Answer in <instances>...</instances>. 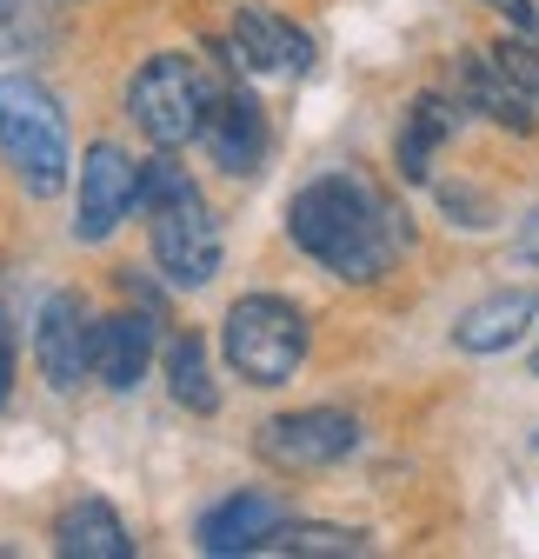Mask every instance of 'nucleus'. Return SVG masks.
Instances as JSON below:
<instances>
[{
  "label": "nucleus",
  "mask_w": 539,
  "mask_h": 559,
  "mask_svg": "<svg viewBox=\"0 0 539 559\" xmlns=\"http://www.w3.org/2000/svg\"><path fill=\"white\" fill-rule=\"evenodd\" d=\"M287 234H294L300 253H313L340 280H380L399 260V247H407V227H399V214L380 200V187L347 174V167L307 180L287 200Z\"/></svg>",
  "instance_id": "obj_1"
},
{
  "label": "nucleus",
  "mask_w": 539,
  "mask_h": 559,
  "mask_svg": "<svg viewBox=\"0 0 539 559\" xmlns=\"http://www.w3.org/2000/svg\"><path fill=\"white\" fill-rule=\"evenodd\" d=\"M141 214L154 234V260L173 287H207L220 273V227L207 214V200H200V187L167 160V147L141 160Z\"/></svg>",
  "instance_id": "obj_2"
},
{
  "label": "nucleus",
  "mask_w": 539,
  "mask_h": 559,
  "mask_svg": "<svg viewBox=\"0 0 539 559\" xmlns=\"http://www.w3.org/2000/svg\"><path fill=\"white\" fill-rule=\"evenodd\" d=\"M0 160L34 200H53L67 187V167H74L67 120L34 74H0Z\"/></svg>",
  "instance_id": "obj_3"
},
{
  "label": "nucleus",
  "mask_w": 539,
  "mask_h": 559,
  "mask_svg": "<svg viewBox=\"0 0 539 559\" xmlns=\"http://www.w3.org/2000/svg\"><path fill=\"white\" fill-rule=\"evenodd\" d=\"M220 346H227V367L247 386H287L307 360V320H300V307L274 300V294H247L227 307Z\"/></svg>",
  "instance_id": "obj_4"
},
{
  "label": "nucleus",
  "mask_w": 539,
  "mask_h": 559,
  "mask_svg": "<svg viewBox=\"0 0 539 559\" xmlns=\"http://www.w3.org/2000/svg\"><path fill=\"white\" fill-rule=\"evenodd\" d=\"M127 107L141 120V133L154 147H187L207 127V60H187V53H154L127 87Z\"/></svg>",
  "instance_id": "obj_5"
},
{
  "label": "nucleus",
  "mask_w": 539,
  "mask_h": 559,
  "mask_svg": "<svg viewBox=\"0 0 539 559\" xmlns=\"http://www.w3.org/2000/svg\"><path fill=\"white\" fill-rule=\"evenodd\" d=\"M200 147L214 154L220 174H260V160H266V114L227 67H207V127H200Z\"/></svg>",
  "instance_id": "obj_6"
},
{
  "label": "nucleus",
  "mask_w": 539,
  "mask_h": 559,
  "mask_svg": "<svg viewBox=\"0 0 539 559\" xmlns=\"http://www.w3.org/2000/svg\"><path fill=\"white\" fill-rule=\"evenodd\" d=\"M360 447V419L340 406H307V413H280L260 427V453L280 473H313V466H340Z\"/></svg>",
  "instance_id": "obj_7"
},
{
  "label": "nucleus",
  "mask_w": 539,
  "mask_h": 559,
  "mask_svg": "<svg viewBox=\"0 0 539 559\" xmlns=\"http://www.w3.org/2000/svg\"><path fill=\"white\" fill-rule=\"evenodd\" d=\"M133 206H141V160H127L113 140L87 147L81 160V200H74V240L100 247Z\"/></svg>",
  "instance_id": "obj_8"
},
{
  "label": "nucleus",
  "mask_w": 539,
  "mask_h": 559,
  "mask_svg": "<svg viewBox=\"0 0 539 559\" xmlns=\"http://www.w3.org/2000/svg\"><path fill=\"white\" fill-rule=\"evenodd\" d=\"M34 367L47 373V386L74 393L94 373V320L81 294H47L40 320H34Z\"/></svg>",
  "instance_id": "obj_9"
},
{
  "label": "nucleus",
  "mask_w": 539,
  "mask_h": 559,
  "mask_svg": "<svg viewBox=\"0 0 539 559\" xmlns=\"http://www.w3.org/2000/svg\"><path fill=\"white\" fill-rule=\"evenodd\" d=\"M453 100H459L466 114H487L493 127L532 133V94L500 67V53H459V60H453Z\"/></svg>",
  "instance_id": "obj_10"
},
{
  "label": "nucleus",
  "mask_w": 539,
  "mask_h": 559,
  "mask_svg": "<svg viewBox=\"0 0 539 559\" xmlns=\"http://www.w3.org/2000/svg\"><path fill=\"white\" fill-rule=\"evenodd\" d=\"M233 60L247 74H307L313 40L294 21H280L274 8H240L233 14Z\"/></svg>",
  "instance_id": "obj_11"
},
{
  "label": "nucleus",
  "mask_w": 539,
  "mask_h": 559,
  "mask_svg": "<svg viewBox=\"0 0 539 559\" xmlns=\"http://www.w3.org/2000/svg\"><path fill=\"white\" fill-rule=\"evenodd\" d=\"M280 526H287L280 500H266V493H233V500H220L207 520H200V546H207L214 559H233V552H266Z\"/></svg>",
  "instance_id": "obj_12"
},
{
  "label": "nucleus",
  "mask_w": 539,
  "mask_h": 559,
  "mask_svg": "<svg viewBox=\"0 0 539 559\" xmlns=\"http://www.w3.org/2000/svg\"><path fill=\"white\" fill-rule=\"evenodd\" d=\"M154 367V320L147 313H113L94 326V380L107 393H133Z\"/></svg>",
  "instance_id": "obj_13"
},
{
  "label": "nucleus",
  "mask_w": 539,
  "mask_h": 559,
  "mask_svg": "<svg viewBox=\"0 0 539 559\" xmlns=\"http://www.w3.org/2000/svg\"><path fill=\"white\" fill-rule=\"evenodd\" d=\"M532 313H539V300H532L526 287L493 294V300H480V307L459 313L453 346H459V354H506V346H519V333L532 326Z\"/></svg>",
  "instance_id": "obj_14"
},
{
  "label": "nucleus",
  "mask_w": 539,
  "mask_h": 559,
  "mask_svg": "<svg viewBox=\"0 0 539 559\" xmlns=\"http://www.w3.org/2000/svg\"><path fill=\"white\" fill-rule=\"evenodd\" d=\"M53 552L60 559H133V539L107 500H74L53 520Z\"/></svg>",
  "instance_id": "obj_15"
},
{
  "label": "nucleus",
  "mask_w": 539,
  "mask_h": 559,
  "mask_svg": "<svg viewBox=\"0 0 539 559\" xmlns=\"http://www.w3.org/2000/svg\"><path fill=\"white\" fill-rule=\"evenodd\" d=\"M453 127H459V100L420 94V100L407 107V120H399V174H407V180H427V174H433V154L453 140Z\"/></svg>",
  "instance_id": "obj_16"
},
{
  "label": "nucleus",
  "mask_w": 539,
  "mask_h": 559,
  "mask_svg": "<svg viewBox=\"0 0 539 559\" xmlns=\"http://www.w3.org/2000/svg\"><path fill=\"white\" fill-rule=\"evenodd\" d=\"M60 34V0H0V60H40Z\"/></svg>",
  "instance_id": "obj_17"
},
{
  "label": "nucleus",
  "mask_w": 539,
  "mask_h": 559,
  "mask_svg": "<svg viewBox=\"0 0 539 559\" xmlns=\"http://www.w3.org/2000/svg\"><path fill=\"white\" fill-rule=\"evenodd\" d=\"M167 386H173V400H180L187 413H214V406H220V386H214V373H207V346H200L193 333L173 340V354H167Z\"/></svg>",
  "instance_id": "obj_18"
},
{
  "label": "nucleus",
  "mask_w": 539,
  "mask_h": 559,
  "mask_svg": "<svg viewBox=\"0 0 539 559\" xmlns=\"http://www.w3.org/2000/svg\"><path fill=\"white\" fill-rule=\"evenodd\" d=\"M266 552H294V559H360V552H367V533H347V526H313V520H287Z\"/></svg>",
  "instance_id": "obj_19"
},
{
  "label": "nucleus",
  "mask_w": 539,
  "mask_h": 559,
  "mask_svg": "<svg viewBox=\"0 0 539 559\" xmlns=\"http://www.w3.org/2000/svg\"><path fill=\"white\" fill-rule=\"evenodd\" d=\"M493 53H500V67H506V74H513V81H519V87H526V94L539 100V40L513 34V40H500Z\"/></svg>",
  "instance_id": "obj_20"
},
{
  "label": "nucleus",
  "mask_w": 539,
  "mask_h": 559,
  "mask_svg": "<svg viewBox=\"0 0 539 559\" xmlns=\"http://www.w3.org/2000/svg\"><path fill=\"white\" fill-rule=\"evenodd\" d=\"M8 393H14V326L0 313V406H8Z\"/></svg>",
  "instance_id": "obj_21"
},
{
  "label": "nucleus",
  "mask_w": 539,
  "mask_h": 559,
  "mask_svg": "<svg viewBox=\"0 0 539 559\" xmlns=\"http://www.w3.org/2000/svg\"><path fill=\"white\" fill-rule=\"evenodd\" d=\"M487 8H500V14H506V21H513L519 34L532 27V0H487Z\"/></svg>",
  "instance_id": "obj_22"
},
{
  "label": "nucleus",
  "mask_w": 539,
  "mask_h": 559,
  "mask_svg": "<svg viewBox=\"0 0 539 559\" xmlns=\"http://www.w3.org/2000/svg\"><path fill=\"white\" fill-rule=\"evenodd\" d=\"M519 253H526V260H532V266H539V214H532V221H526V234H519Z\"/></svg>",
  "instance_id": "obj_23"
},
{
  "label": "nucleus",
  "mask_w": 539,
  "mask_h": 559,
  "mask_svg": "<svg viewBox=\"0 0 539 559\" xmlns=\"http://www.w3.org/2000/svg\"><path fill=\"white\" fill-rule=\"evenodd\" d=\"M532 373H539V346H532Z\"/></svg>",
  "instance_id": "obj_24"
}]
</instances>
